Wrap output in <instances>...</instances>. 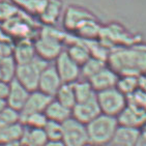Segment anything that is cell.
I'll list each match as a JSON object with an SVG mask.
<instances>
[{"instance_id": "cell-1", "label": "cell", "mask_w": 146, "mask_h": 146, "mask_svg": "<svg viewBox=\"0 0 146 146\" xmlns=\"http://www.w3.org/2000/svg\"><path fill=\"white\" fill-rule=\"evenodd\" d=\"M109 68L118 76L139 77L146 73V51L125 49L109 54Z\"/></svg>"}, {"instance_id": "cell-2", "label": "cell", "mask_w": 146, "mask_h": 146, "mask_svg": "<svg viewBox=\"0 0 146 146\" xmlns=\"http://www.w3.org/2000/svg\"><path fill=\"white\" fill-rule=\"evenodd\" d=\"M118 120L116 117L100 114L86 124L89 144L94 146H105L112 141L117 129Z\"/></svg>"}, {"instance_id": "cell-3", "label": "cell", "mask_w": 146, "mask_h": 146, "mask_svg": "<svg viewBox=\"0 0 146 146\" xmlns=\"http://www.w3.org/2000/svg\"><path fill=\"white\" fill-rule=\"evenodd\" d=\"M48 61L39 57H34L30 62L17 64L15 79L28 91L37 90L40 73L48 66Z\"/></svg>"}, {"instance_id": "cell-4", "label": "cell", "mask_w": 146, "mask_h": 146, "mask_svg": "<svg viewBox=\"0 0 146 146\" xmlns=\"http://www.w3.org/2000/svg\"><path fill=\"white\" fill-rule=\"evenodd\" d=\"M96 101L102 114L116 117L127 106V98L116 87L96 92Z\"/></svg>"}, {"instance_id": "cell-5", "label": "cell", "mask_w": 146, "mask_h": 146, "mask_svg": "<svg viewBox=\"0 0 146 146\" xmlns=\"http://www.w3.org/2000/svg\"><path fill=\"white\" fill-rule=\"evenodd\" d=\"M61 142L64 146H85L88 141L86 124L70 117L62 122Z\"/></svg>"}, {"instance_id": "cell-6", "label": "cell", "mask_w": 146, "mask_h": 146, "mask_svg": "<svg viewBox=\"0 0 146 146\" xmlns=\"http://www.w3.org/2000/svg\"><path fill=\"white\" fill-rule=\"evenodd\" d=\"M55 70L58 73L62 83H74L81 76L80 65L68 56L66 51H62L55 59Z\"/></svg>"}, {"instance_id": "cell-7", "label": "cell", "mask_w": 146, "mask_h": 146, "mask_svg": "<svg viewBox=\"0 0 146 146\" xmlns=\"http://www.w3.org/2000/svg\"><path fill=\"white\" fill-rule=\"evenodd\" d=\"M100 114L101 110L96 101V94L88 101L77 103L72 109V117L84 124H87Z\"/></svg>"}, {"instance_id": "cell-8", "label": "cell", "mask_w": 146, "mask_h": 146, "mask_svg": "<svg viewBox=\"0 0 146 146\" xmlns=\"http://www.w3.org/2000/svg\"><path fill=\"white\" fill-rule=\"evenodd\" d=\"M62 85L61 79L59 77L58 73L55 70V66L48 65L45 70L40 73L37 84V90L45 93L47 96L54 98L57 90Z\"/></svg>"}, {"instance_id": "cell-9", "label": "cell", "mask_w": 146, "mask_h": 146, "mask_svg": "<svg viewBox=\"0 0 146 146\" xmlns=\"http://www.w3.org/2000/svg\"><path fill=\"white\" fill-rule=\"evenodd\" d=\"M34 50L38 54L39 58L46 61L56 59V57L62 52L60 38L55 35H44L36 42Z\"/></svg>"}, {"instance_id": "cell-10", "label": "cell", "mask_w": 146, "mask_h": 146, "mask_svg": "<svg viewBox=\"0 0 146 146\" xmlns=\"http://www.w3.org/2000/svg\"><path fill=\"white\" fill-rule=\"evenodd\" d=\"M53 98H51V96L40 92L38 90L31 91L29 93V96L26 101L25 105H24V107L19 113L20 120L25 116L33 114V113H42Z\"/></svg>"}, {"instance_id": "cell-11", "label": "cell", "mask_w": 146, "mask_h": 146, "mask_svg": "<svg viewBox=\"0 0 146 146\" xmlns=\"http://www.w3.org/2000/svg\"><path fill=\"white\" fill-rule=\"evenodd\" d=\"M118 78L119 76L117 74L112 68L106 65L96 75H93L91 78L88 79V82L96 92H100V91L109 89V88L116 87Z\"/></svg>"}, {"instance_id": "cell-12", "label": "cell", "mask_w": 146, "mask_h": 146, "mask_svg": "<svg viewBox=\"0 0 146 146\" xmlns=\"http://www.w3.org/2000/svg\"><path fill=\"white\" fill-rule=\"evenodd\" d=\"M29 93L30 91L20 84L16 79H13L9 82V91L6 98L7 107L20 113L28 98Z\"/></svg>"}, {"instance_id": "cell-13", "label": "cell", "mask_w": 146, "mask_h": 146, "mask_svg": "<svg viewBox=\"0 0 146 146\" xmlns=\"http://www.w3.org/2000/svg\"><path fill=\"white\" fill-rule=\"evenodd\" d=\"M119 125L140 129L146 124V111L127 105L124 110L117 116Z\"/></svg>"}, {"instance_id": "cell-14", "label": "cell", "mask_w": 146, "mask_h": 146, "mask_svg": "<svg viewBox=\"0 0 146 146\" xmlns=\"http://www.w3.org/2000/svg\"><path fill=\"white\" fill-rule=\"evenodd\" d=\"M91 18L94 17L86 9L77 7V6H70L65 11L63 24L68 30L76 31V29L84 22L85 20L91 19Z\"/></svg>"}, {"instance_id": "cell-15", "label": "cell", "mask_w": 146, "mask_h": 146, "mask_svg": "<svg viewBox=\"0 0 146 146\" xmlns=\"http://www.w3.org/2000/svg\"><path fill=\"white\" fill-rule=\"evenodd\" d=\"M140 134V129L118 125L115 135L112 139V142L119 144L121 146H135Z\"/></svg>"}, {"instance_id": "cell-16", "label": "cell", "mask_w": 146, "mask_h": 146, "mask_svg": "<svg viewBox=\"0 0 146 146\" xmlns=\"http://www.w3.org/2000/svg\"><path fill=\"white\" fill-rule=\"evenodd\" d=\"M44 113L48 120L56 121L59 123H62L65 120H68V118L72 117V110L60 104L55 98H53L49 103Z\"/></svg>"}, {"instance_id": "cell-17", "label": "cell", "mask_w": 146, "mask_h": 146, "mask_svg": "<svg viewBox=\"0 0 146 146\" xmlns=\"http://www.w3.org/2000/svg\"><path fill=\"white\" fill-rule=\"evenodd\" d=\"M24 125L20 121L0 129V144H7L21 141L24 133Z\"/></svg>"}, {"instance_id": "cell-18", "label": "cell", "mask_w": 146, "mask_h": 146, "mask_svg": "<svg viewBox=\"0 0 146 146\" xmlns=\"http://www.w3.org/2000/svg\"><path fill=\"white\" fill-rule=\"evenodd\" d=\"M48 141L44 129L25 127L21 143L26 146H42Z\"/></svg>"}, {"instance_id": "cell-19", "label": "cell", "mask_w": 146, "mask_h": 146, "mask_svg": "<svg viewBox=\"0 0 146 146\" xmlns=\"http://www.w3.org/2000/svg\"><path fill=\"white\" fill-rule=\"evenodd\" d=\"M102 27L98 24L96 18L85 20L81 25L76 29L75 32L79 34V36L83 37L86 40H93V38L100 36Z\"/></svg>"}, {"instance_id": "cell-20", "label": "cell", "mask_w": 146, "mask_h": 146, "mask_svg": "<svg viewBox=\"0 0 146 146\" xmlns=\"http://www.w3.org/2000/svg\"><path fill=\"white\" fill-rule=\"evenodd\" d=\"M54 98L63 106L68 107V109H73V107L77 103L75 92H74L73 83H70H70H62V85L57 90Z\"/></svg>"}, {"instance_id": "cell-21", "label": "cell", "mask_w": 146, "mask_h": 146, "mask_svg": "<svg viewBox=\"0 0 146 146\" xmlns=\"http://www.w3.org/2000/svg\"><path fill=\"white\" fill-rule=\"evenodd\" d=\"M68 54L78 65H83L91 57L87 46L84 42H74L68 49Z\"/></svg>"}, {"instance_id": "cell-22", "label": "cell", "mask_w": 146, "mask_h": 146, "mask_svg": "<svg viewBox=\"0 0 146 146\" xmlns=\"http://www.w3.org/2000/svg\"><path fill=\"white\" fill-rule=\"evenodd\" d=\"M73 88L77 103L88 101L91 98L96 96V92L91 87V85L88 82V80H82V81L81 80H78V81L74 82Z\"/></svg>"}, {"instance_id": "cell-23", "label": "cell", "mask_w": 146, "mask_h": 146, "mask_svg": "<svg viewBox=\"0 0 146 146\" xmlns=\"http://www.w3.org/2000/svg\"><path fill=\"white\" fill-rule=\"evenodd\" d=\"M105 66H106V62L104 60L96 58V57H90L84 64L80 66L81 76L84 77L85 80H88Z\"/></svg>"}, {"instance_id": "cell-24", "label": "cell", "mask_w": 146, "mask_h": 146, "mask_svg": "<svg viewBox=\"0 0 146 146\" xmlns=\"http://www.w3.org/2000/svg\"><path fill=\"white\" fill-rule=\"evenodd\" d=\"M34 54H35V50L32 46L27 42H22L21 45L18 46L15 51V61L18 64L30 62L35 57Z\"/></svg>"}, {"instance_id": "cell-25", "label": "cell", "mask_w": 146, "mask_h": 146, "mask_svg": "<svg viewBox=\"0 0 146 146\" xmlns=\"http://www.w3.org/2000/svg\"><path fill=\"white\" fill-rule=\"evenodd\" d=\"M117 88L120 92H122L125 96H129L135 90L139 88L138 85V77L136 76H119L116 84Z\"/></svg>"}, {"instance_id": "cell-26", "label": "cell", "mask_w": 146, "mask_h": 146, "mask_svg": "<svg viewBox=\"0 0 146 146\" xmlns=\"http://www.w3.org/2000/svg\"><path fill=\"white\" fill-rule=\"evenodd\" d=\"M42 129H44L48 141H61L62 123H59L56 121L47 120Z\"/></svg>"}, {"instance_id": "cell-27", "label": "cell", "mask_w": 146, "mask_h": 146, "mask_svg": "<svg viewBox=\"0 0 146 146\" xmlns=\"http://www.w3.org/2000/svg\"><path fill=\"white\" fill-rule=\"evenodd\" d=\"M47 117L45 113H33L30 115L25 116L22 118L20 122L25 125V127H34V129H42L47 122Z\"/></svg>"}, {"instance_id": "cell-28", "label": "cell", "mask_w": 146, "mask_h": 146, "mask_svg": "<svg viewBox=\"0 0 146 146\" xmlns=\"http://www.w3.org/2000/svg\"><path fill=\"white\" fill-rule=\"evenodd\" d=\"M16 61L11 58H4L0 62V75L1 79L5 82H11L15 79V73H16Z\"/></svg>"}, {"instance_id": "cell-29", "label": "cell", "mask_w": 146, "mask_h": 146, "mask_svg": "<svg viewBox=\"0 0 146 146\" xmlns=\"http://www.w3.org/2000/svg\"><path fill=\"white\" fill-rule=\"evenodd\" d=\"M127 105H131L133 107L146 111V92L142 89L138 88L133 93L127 96Z\"/></svg>"}, {"instance_id": "cell-30", "label": "cell", "mask_w": 146, "mask_h": 146, "mask_svg": "<svg viewBox=\"0 0 146 146\" xmlns=\"http://www.w3.org/2000/svg\"><path fill=\"white\" fill-rule=\"evenodd\" d=\"M20 121V115L19 113L11 108H6L0 113V129L3 127H6L9 124L15 123Z\"/></svg>"}, {"instance_id": "cell-31", "label": "cell", "mask_w": 146, "mask_h": 146, "mask_svg": "<svg viewBox=\"0 0 146 146\" xmlns=\"http://www.w3.org/2000/svg\"><path fill=\"white\" fill-rule=\"evenodd\" d=\"M61 9V1L58 0H53L51 2H47V7L46 11H48L47 15V22L48 23H54L58 18V15Z\"/></svg>"}, {"instance_id": "cell-32", "label": "cell", "mask_w": 146, "mask_h": 146, "mask_svg": "<svg viewBox=\"0 0 146 146\" xmlns=\"http://www.w3.org/2000/svg\"><path fill=\"white\" fill-rule=\"evenodd\" d=\"M9 91V82H5L3 81V80H0V98L6 101Z\"/></svg>"}, {"instance_id": "cell-33", "label": "cell", "mask_w": 146, "mask_h": 146, "mask_svg": "<svg viewBox=\"0 0 146 146\" xmlns=\"http://www.w3.org/2000/svg\"><path fill=\"white\" fill-rule=\"evenodd\" d=\"M135 146H146V135L141 132L140 136L138 138L137 142H136Z\"/></svg>"}, {"instance_id": "cell-34", "label": "cell", "mask_w": 146, "mask_h": 146, "mask_svg": "<svg viewBox=\"0 0 146 146\" xmlns=\"http://www.w3.org/2000/svg\"><path fill=\"white\" fill-rule=\"evenodd\" d=\"M42 146H64L61 141H47Z\"/></svg>"}, {"instance_id": "cell-35", "label": "cell", "mask_w": 146, "mask_h": 146, "mask_svg": "<svg viewBox=\"0 0 146 146\" xmlns=\"http://www.w3.org/2000/svg\"><path fill=\"white\" fill-rule=\"evenodd\" d=\"M6 108H7L6 101H5V100H2V98H0V113L2 112L3 110H5Z\"/></svg>"}, {"instance_id": "cell-36", "label": "cell", "mask_w": 146, "mask_h": 146, "mask_svg": "<svg viewBox=\"0 0 146 146\" xmlns=\"http://www.w3.org/2000/svg\"><path fill=\"white\" fill-rule=\"evenodd\" d=\"M105 146H121V145H119V144H117V143H114V142H110V143H108L107 145H105Z\"/></svg>"}, {"instance_id": "cell-37", "label": "cell", "mask_w": 146, "mask_h": 146, "mask_svg": "<svg viewBox=\"0 0 146 146\" xmlns=\"http://www.w3.org/2000/svg\"><path fill=\"white\" fill-rule=\"evenodd\" d=\"M85 146H94V145H92V144H89V143H88L87 145H85Z\"/></svg>"}, {"instance_id": "cell-38", "label": "cell", "mask_w": 146, "mask_h": 146, "mask_svg": "<svg viewBox=\"0 0 146 146\" xmlns=\"http://www.w3.org/2000/svg\"><path fill=\"white\" fill-rule=\"evenodd\" d=\"M0 146H5V145H3V144H0Z\"/></svg>"}, {"instance_id": "cell-39", "label": "cell", "mask_w": 146, "mask_h": 146, "mask_svg": "<svg viewBox=\"0 0 146 146\" xmlns=\"http://www.w3.org/2000/svg\"><path fill=\"white\" fill-rule=\"evenodd\" d=\"M0 80H2V79H1V75H0Z\"/></svg>"}, {"instance_id": "cell-40", "label": "cell", "mask_w": 146, "mask_h": 146, "mask_svg": "<svg viewBox=\"0 0 146 146\" xmlns=\"http://www.w3.org/2000/svg\"><path fill=\"white\" fill-rule=\"evenodd\" d=\"M21 144H22V143H21ZM22 146H26V145H23V144H22Z\"/></svg>"}]
</instances>
